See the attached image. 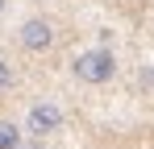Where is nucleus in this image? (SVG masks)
<instances>
[{
    "instance_id": "nucleus-1",
    "label": "nucleus",
    "mask_w": 154,
    "mask_h": 149,
    "mask_svg": "<svg viewBox=\"0 0 154 149\" xmlns=\"http://www.w3.org/2000/svg\"><path fill=\"white\" fill-rule=\"evenodd\" d=\"M71 74H75V83H83V87H108L117 79V54L108 46L79 50L75 58H71Z\"/></svg>"
},
{
    "instance_id": "nucleus-2",
    "label": "nucleus",
    "mask_w": 154,
    "mask_h": 149,
    "mask_svg": "<svg viewBox=\"0 0 154 149\" xmlns=\"http://www.w3.org/2000/svg\"><path fill=\"white\" fill-rule=\"evenodd\" d=\"M17 46L25 50L29 58H42V54H50V50L58 46V21L42 17V13L25 17V21L17 25Z\"/></svg>"
},
{
    "instance_id": "nucleus-3",
    "label": "nucleus",
    "mask_w": 154,
    "mask_h": 149,
    "mask_svg": "<svg viewBox=\"0 0 154 149\" xmlns=\"http://www.w3.org/2000/svg\"><path fill=\"white\" fill-rule=\"evenodd\" d=\"M63 124H67V112H63V104L58 99H33L25 112V133L29 137H54V133H63Z\"/></svg>"
},
{
    "instance_id": "nucleus-4",
    "label": "nucleus",
    "mask_w": 154,
    "mask_h": 149,
    "mask_svg": "<svg viewBox=\"0 0 154 149\" xmlns=\"http://www.w3.org/2000/svg\"><path fill=\"white\" fill-rule=\"evenodd\" d=\"M25 124L8 120V116H0V149H25Z\"/></svg>"
},
{
    "instance_id": "nucleus-5",
    "label": "nucleus",
    "mask_w": 154,
    "mask_h": 149,
    "mask_svg": "<svg viewBox=\"0 0 154 149\" xmlns=\"http://www.w3.org/2000/svg\"><path fill=\"white\" fill-rule=\"evenodd\" d=\"M13 87H17V71H13V62L0 54V95H8Z\"/></svg>"
},
{
    "instance_id": "nucleus-6",
    "label": "nucleus",
    "mask_w": 154,
    "mask_h": 149,
    "mask_svg": "<svg viewBox=\"0 0 154 149\" xmlns=\"http://www.w3.org/2000/svg\"><path fill=\"white\" fill-rule=\"evenodd\" d=\"M4 8H8V0H0V13H4Z\"/></svg>"
}]
</instances>
